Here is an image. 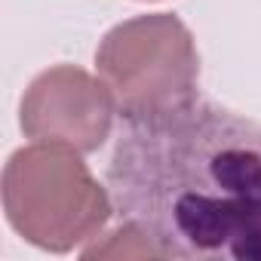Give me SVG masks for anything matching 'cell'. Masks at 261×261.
Here are the masks:
<instances>
[{
  "mask_svg": "<svg viewBox=\"0 0 261 261\" xmlns=\"http://www.w3.org/2000/svg\"><path fill=\"white\" fill-rule=\"evenodd\" d=\"M108 191L154 255L261 261V126L185 101L126 117Z\"/></svg>",
  "mask_w": 261,
  "mask_h": 261,
  "instance_id": "6da1fadb",
  "label": "cell"
},
{
  "mask_svg": "<svg viewBox=\"0 0 261 261\" xmlns=\"http://www.w3.org/2000/svg\"><path fill=\"white\" fill-rule=\"evenodd\" d=\"M71 83H74V71H71ZM71 83L65 86V68H59V71H53V74H43V77L31 86V95H28V105L22 108V114H40V111H56V108L71 111L68 101H65V98L71 95ZM98 98H108V95L101 92V86L95 89V86L83 77L80 86H77V92H74V111H77L80 105H89V101H98ZM25 133L34 136V139H43V142H46V136H49V139L68 142V145H74V148H80V151H92V148L101 145L108 126H101V123H95V120H89V117H77V114H74V123H71V114H53V117H43V120L25 126Z\"/></svg>",
  "mask_w": 261,
  "mask_h": 261,
  "instance_id": "7a4b0ae2",
  "label": "cell"
}]
</instances>
